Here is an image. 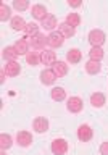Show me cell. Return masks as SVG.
<instances>
[{
	"instance_id": "cell-14",
	"label": "cell",
	"mask_w": 108,
	"mask_h": 155,
	"mask_svg": "<svg viewBox=\"0 0 108 155\" xmlns=\"http://www.w3.org/2000/svg\"><path fill=\"white\" fill-rule=\"evenodd\" d=\"M41 26H42L44 29H45V31H50V32H53V31H55V28H58L60 24H58L57 18L53 16V15H50V13H48V15H47V18L42 21V24H41Z\"/></svg>"
},
{
	"instance_id": "cell-18",
	"label": "cell",
	"mask_w": 108,
	"mask_h": 155,
	"mask_svg": "<svg viewBox=\"0 0 108 155\" xmlns=\"http://www.w3.org/2000/svg\"><path fill=\"white\" fill-rule=\"evenodd\" d=\"M53 71H55L57 78H65L68 74V71H70V68H68L66 61H57L55 65H53Z\"/></svg>"
},
{
	"instance_id": "cell-16",
	"label": "cell",
	"mask_w": 108,
	"mask_h": 155,
	"mask_svg": "<svg viewBox=\"0 0 108 155\" xmlns=\"http://www.w3.org/2000/svg\"><path fill=\"white\" fill-rule=\"evenodd\" d=\"M90 104H92V107H95V108H102V107L106 104L105 94H102V92H94V94L90 95Z\"/></svg>"
},
{
	"instance_id": "cell-21",
	"label": "cell",
	"mask_w": 108,
	"mask_h": 155,
	"mask_svg": "<svg viewBox=\"0 0 108 155\" xmlns=\"http://www.w3.org/2000/svg\"><path fill=\"white\" fill-rule=\"evenodd\" d=\"M86 71L87 74H99L102 71V65L100 61H95V60H89L86 63Z\"/></svg>"
},
{
	"instance_id": "cell-30",
	"label": "cell",
	"mask_w": 108,
	"mask_h": 155,
	"mask_svg": "<svg viewBox=\"0 0 108 155\" xmlns=\"http://www.w3.org/2000/svg\"><path fill=\"white\" fill-rule=\"evenodd\" d=\"M100 153L102 155H108V140L100 144Z\"/></svg>"
},
{
	"instance_id": "cell-20",
	"label": "cell",
	"mask_w": 108,
	"mask_h": 155,
	"mask_svg": "<svg viewBox=\"0 0 108 155\" xmlns=\"http://www.w3.org/2000/svg\"><path fill=\"white\" fill-rule=\"evenodd\" d=\"M50 97L55 102H63V100H66V91L63 87H53L50 91Z\"/></svg>"
},
{
	"instance_id": "cell-1",
	"label": "cell",
	"mask_w": 108,
	"mask_h": 155,
	"mask_svg": "<svg viewBox=\"0 0 108 155\" xmlns=\"http://www.w3.org/2000/svg\"><path fill=\"white\" fill-rule=\"evenodd\" d=\"M87 39H89L92 47H102L106 41V36L102 29H92L89 32V36H87Z\"/></svg>"
},
{
	"instance_id": "cell-22",
	"label": "cell",
	"mask_w": 108,
	"mask_h": 155,
	"mask_svg": "<svg viewBox=\"0 0 108 155\" xmlns=\"http://www.w3.org/2000/svg\"><path fill=\"white\" fill-rule=\"evenodd\" d=\"M10 24H11V28L15 29V31H24L26 29V26H28V23L23 19V16H13L11 18V21H10Z\"/></svg>"
},
{
	"instance_id": "cell-24",
	"label": "cell",
	"mask_w": 108,
	"mask_h": 155,
	"mask_svg": "<svg viewBox=\"0 0 108 155\" xmlns=\"http://www.w3.org/2000/svg\"><path fill=\"white\" fill-rule=\"evenodd\" d=\"M26 63H28V65H31V66L41 65V63H42L41 53H39V52H29L28 55H26Z\"/></svg>"
},
{
	"instance_id": "cell-26",
	"label": "cell",
	"mask_w": 108,
	"mask_h": 155,
	"mask_svg": "<svg viewBox=\"0 0 108 155\" xmlns=\"http://www.w3.org/2000/svg\"><path fill=\"white\" fill-rule=\"evenodd\" d=\"M11 145H13L11 136L7 134V133H2V134H0V149H2V150H8Z\"/></svg>"
},
{
	"instance_id": "cell-6",
	"label": "cell",
	"mask_w": 108,
	"mask_h": 155,
	"mask_svg": "<svg viewBox=\"0 0 108 155\" xmlns=\"http://www.w3.org/2000/svg\"><path fill=\"white\" fill-rule=\"evenodd\" d=\"M92 136H94V131H92V128L89 124H81L77 128V139L81 142H89L92 139Z\"/></svg>"
},
{
	"instance_id": "cell-29",
	"label": "cell",
	"mask_w": 108,
	"mask_h": 155,
	"mask_svg": "<svg viewBox=\"0 0 108 155\" xmlns=\"http://www.w3.org/2000/svg\"><path fill=\"white\" fill-rule=\"evenodd\" d=\"M13 8L16 10V12H26V10L29 8V2L28 0H15Z\"/></svg>"
},
{
	"instance_id": "cell-13",
	"label": "cell",
	"mask_w": 108,
	"mask_h": 155,
	"mask_svg": "<svg viewBox=\"0 0 108 155\" xmlns=\"http://www.w3.org/2000/svg\"><path fill=\"white\" fill-rule=\"evenodd\" d=\"M3 70H5V73H7V76L15 78V76H18L19 73H21V66H19L18 61H7V65L3 66Z\"/></svg>"
},
{
	"instance_id": "cell-5",
	"label": "cell",
	"mask_w": 108,
	"mask_h": 155,
	"mask_svg": "<svg viewBox=\"0 0 108 155\" xmlns=\"http://www.w3.org/2000/svg\"><path fill=\"white\" fill-rule=\"evenodd\" d=\"M31 15H32L34 19H37V21H44V19L47 18L48 12H47L45 5L36 3V5H32V8H31Z\"/></svg>"
},
{
	"instance_id": "cell-12",
	"label": "cell",
	"mask_w": 108,
	"mask_h": 155,
	"mask_svg": "<svg viewBox=\"0 0 108 155\" xmlns=\"http://www.w3.org/2000/svg\"><path fill=\"white\" fill-rule=\"evenodd\" d=\"M82 60V52L79 48H70L66 52V63H71V65H77Z\"/></svg>"
},
{
	"instance_id": "cell-7",
	"label": "cell",
	"mask_w": 108,
	"mask_h": 155,
	"mask_svg": "<svg viewBox=\"0 0 108 155\" xmlns=\"http://www.w3.org/2000/svg\"><path fill=\"white\" fill-rule=\"evenodd\" d=\"M32 129L36 131V133H39V134L47 133L48 131V120L45 118V116H37V118H34Z\"/></svg>"
},
{
	"instance_id": "cell-15",
	"label": "cell",
	"mask_w": 108,
	"mask_h": 155,
	"mask_svg": "<svg viewBox=\"0 0 108 155\" xmlns=\"http://www.w3.org/2000/svg\"><path fill=\"white\" fill-rule=\"evenodd\" d=\"M2 57L5 61H16V58L19 57V53L16 52V48H15V45H8L3 48L2 52Z\"/></svg>"
},
{
	"instance_id": "cell-19",
	"label": "cell",
	"mask_w": 108,
	"mask_h": 155,
	"mask_svg": "<svg viewBox=\"0 0 108 155\" xmlns=\"http://www.w3.org/2000/svg\"><path fill=\"white\" fill-rule=\"evenodd\" d=\"M58 32H60L65 39H68V37H73V36H74V34H76V29L73 28V26H70V24L65 21V23H61L60 26H58Z\"/></svg>"
},
{
	"instance_id": "cell-17",
	"label": "cell",
	"mask_w": 108,
	"mask_h": 155,
	"mask_svg": "<svg viewBox=\"0 0 108 155\" xmlns=\"http://www.w3.org/2000/svg\"><path fill=\"white\" fill-rule=\"evenodd\" d=\"M26 39L28 37L18 39V41L15 42V48H16V52L19 53V55H28V53H29V47H31V44H29Z\"/></svg>"
},
{
	"instance_id": "cell-11",
	"label": "cell",
	"mask_w": 108,
	"mask_h": 155,
	"mask_svg": "<svg viewBox=\"0 0 108 155\" xmlns=\"http://www.w3.org/2000/svg\"><path fill=\"white\" fill-rule=\"evenodd\" d=\"M55 81H57V74H55V71H53V70L45 68L44 71H41V82H42V84L52 86V84H55Z\"/></svg>"
},
{
	"instance_id": "cell-23",
	"label": "cell",
	"mask_w": 108,
	"mask_h": 155,
	"mask_svg": "<svg viewBox=\"0 0 108 155\" xmlns=\"http://www.w3.org/2000/svg\"><path fill=\"white\" fill-rule=\"evenodd\" d=\"M89 57H90V60L102 61V60H103V57H105V52H103V48H102V47H92L89 50Z\"/></svg>"
},
{
	"instance_id": "cell-4",
	"label": "cell",
	"mask_w": 108,
	"mask_h": 155,
	"mask_svg": "<svg viewBox=\"0 0 108 155\" xmlns=\"http://www.w3.org/2000/svg\"><path fill=\"white\" fill-rule=\"evenodd\" d=\"M66 108L68 111H71V113H79V111L84 108V102H82L81 97H70L68 99V104H66Z\"/></svg>"
},
{
	"instance_id": "cell-32",
	"label": "cell",
	"mask_w": 108,
	"mask_h": 155,
	"mask_svg": "<svg viewBox=\"0 0 108 155\" xmlns=\"http://www.w3.org/2000/svg\"><path fill=\"white\" fill-rule=\"evenodd\" d=\"M68 3H70V7H71V8H77V7H81V5H82L81 2H71V0H70Z\"/></svg>"
},
{
	"instance_id": "cell-10",
	"label": "cell",
	"mask_w": 108,
	"mask_h": 155,
	"mask_svg": "<svg viewBox=\"0 0 108 155\" xmlns=\"http://www.w3.org/2000/svg\"><path fill=\"white\" fill-rule=\"evenodd\" d=\"M16 144L19 147H29L32 144V134L28 131H18L16 134Z\"/></svg>"
},
{
	"instance_id": "cell-2",
	"label": "cell",
	"mask_w": 108,
	"mask_h": 155,
	"mask_svg": "<svg viewBox=\"0 0 108 155\" xmlns=\"http://www.w3.org/2000/svg\"><path fill=\"white\" fill-rule=\"evenodd\" d=\"M50 150L53 155H65L68 152V140L66 139H53Z\"/></svg>"
},
{
	"instance_id": "cell-33",
	"label": "cell",
	"mask_w": 108,
	"mask_h": 155,
	"mask_svg": "<svg viewBox=\"0 0 108 155\" xmlns=\"http://www.w3.org/2000/svg\"><path fill=\"white\" fill-rule=\"evenodd\" d=\"M0 155H7V152H5V150H2V152H0Z\"/></svg>"
},
{
	"instance_id": "cell-3",
	"label": "cell",
	"mask_w": 108,
	"mask_h": 155,
	"mask_svg": "<svg viewBox=\"0 0 108 155\" xmlns=\"http://www.w3.org/2000/svg\"><path fill=\"white\" fill-rule=\"evenodd\" d=\"M63 44H65V37L58 31H53L47 36V45L50 48H60Z\"/></svg>"
},
{
	"instance_id": "cell-9",
	"label": "cell",
	"mask_w": 108,
	"mask_h": 155,
	"mask_svg": "<svg viewBox=\"0 0 108 155\" xmlns=\"http://www.w3.org/2000/svg\"><path fill=\"white\" fill-rule=\"evenodd\" d=\"M29 44H31V47L34 48V50H45V44H47L45 34H41V32H39L37 36L31 37Z\"/></svg>"
},
{
	"instance_id": "cell-31",
	"label": "cell",
	"mask_w": 108,
	"mask_h": 155,
	"mask_svg": "<svg viewBox=\"0 0 108 155\" xmlns=\"http://www.w3.org/2000/svg\"><path fill=\"white\" fill-rule=\"evenodd\" d=\"M5 76H7V73H5V70L2 68V70H0V82H2V84L5 82Z\"/></svg>"
},
{
	"instance_id": "cell-27",
	"label": "cell",
	"mask_w": 108,
	"mask_h": 155,
	"mask_svg": "<svg viewBox=\"0 0 108 155\" xmlns=\"http://www.w3.org/2000/svg\"><path fill=\"white\" fill-rule=\"evenodd\" d=\"M66 23L70 24V26H73V28L76 29V28L81 24V16H79L77 13H70V15L66 16Z\"/></svg>"
},
{
	"instance_id": "cell-25",
	"label": "cell",
	"mask_w": 108,
	"mask_h": 155,
	"mask_svg": "<svg viewBox=\"0 0 108 155\" xmlns=\"http://www.w3.org/2000/svg\"><path fill=\"white\" fill-rule=\"evenodd\" d=\"M11 21V8L8 7L7 3H2L0 5V21L5 23V21Z\"/></svg>"
},
{
	"instance_id": "cell-28",
	"label": "cell",
	"mask_w": 108,
	"mask_h": 155,
	"mask_svg": "<svg viewBox=\"0 0 108 155\" xmlns=\"http://www.w3.org/2000/svg\"><path fill=\"white\" fill-rule=\"evenodd\" d=\"M24 32H26V36L31 39V37H34V36H37L39 34V24H36V23H28V26H26V29H24Z\"/></svg>"
},
{
	"instance_id": "cell-8",
	"label": "cell",
	"mask_w": 108,
	"mask_h": 155,
	"mask_svg": "<svg viewBox=\"0 0 108 155\" xmlns=\"http://www.w3.org/2000/svg\"><path fill=\"white\" fill-rule=\"evenodd\" d=\"M41 60H42V65L53 66L57 63V53L53 52L52 48H45V50L41 53Z\"/></svg>"
}]
</instances>
